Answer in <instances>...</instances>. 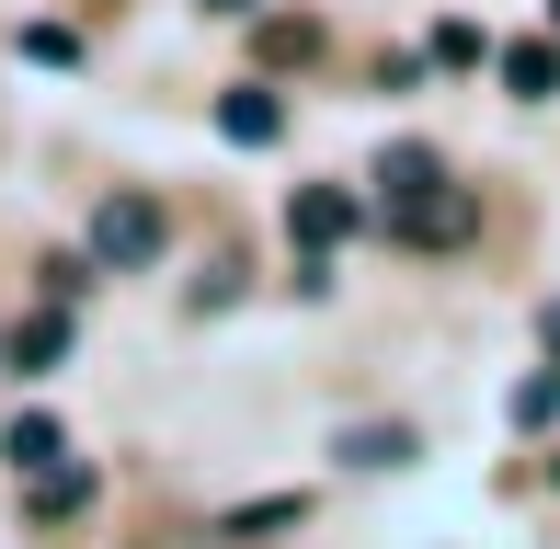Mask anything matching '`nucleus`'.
I'll use <instances>...</instances> for the list:
<instances>
[{
  "instance_id": "6",
  "label": "nucleus",
  "mask_w": 560,
  "mask_h": 549,
  "mask_svg": "<svg viewBox=\"0 0 560 549\" xmlns=\"http://www.w3.org/2000/svg\"><path fill=\"white\" fill-rule=\"evenodd\" d=\"M58 355H69V309H35V320L12 332V378H46Z\"/></svg>"
},
{
  "instance_id": "10",
  "label": "nucleus",
  "mask_w": 560,
  "mask_h": 549,
  "mask_svg": "<svg viewBox=\"0 0 560 549\" xmlns=\"http://www.w3.org/2000/svg\"><path fill=\"white\" fill-rule=\"evenodd\" d=\"M23 58L35 69H81V35H69V23H23Z\"/></svg>"
},
{
  "instance_id": "2",
  "label": "nucleus",
  "mask_w": 560,
  "mask_h": 549,
  "mask_svg": "<svg viewBox=\"0 0 560 549\" xmlns=\"http://www.w3.org/2000/svg\"><path fill=\"white\" fill-rule=\"evenodd\" d=\"M480 230V195L469 184H412V195H389V241H412V253H457V241Z\"/></svg>"
},
{
  "instance_id": "12",
  "label": "nucleus",
  "mask_w": 560,
  "mask_h": 549,
  "mask_svg": "<svg viewBox=\"0 0 560 549\" xmlns=\"http://www.w3.org/2000/svg\"><path fill=\"white\" fill-rule=\"evenodd\" d=\"M310 46H320L310 12H275V23H264V58H310Z\"/></svg>"
},
{
  "instance_id": "15",
  "label": "nucleus",
  "mask_w": 560,
  "mask_h": 549,
  "mask_svg": "<svg viewBox=\"0 0 560 549\" xmlns=\"http://www.w3.org/2000/svg\"><path fill=\"white\" fill-rule=\"evenodd\" d=\"M207 12H264V0H207Z\"/></svg>"
},
{
  "instance_id": "7",
  "label": "nucleus",
  "mask_w": 560,
  "mask_h": 549,
  "mask_svg": "<svg viewBox=\"0 0 560 549\" xmlns=\"http://www.w3.org/2000/svg\"><path fill=\"white\" fill-rule=\"evenodd\" d=\"M503 92L549 104V92H560V46H503Z\"/></svg>"
},
{
  "instance_id": "17",
  "label": "nucleus",
  "mask_w": 560,
  "mask_h": 549,
  "mask_svg": "<svg viewBox=\"0 0 560 549\" xmlns=\"http://www.w3.org/2000/svg\"><path fill=\"white\" fill-rule=\"evenodd\" d=\"M549 469H560V458H549Z\"/></svg>"
},
{
  "instance_id": "16",
  "label": "nucleus",
  "mask_w": 560,
  "mask_h": 549,
  "mask_svg": "<svg viewBox=\"0 0 560 549\" xmlns=\"http://www.w3.org/2000/svg\"><path fill=\"white\" fill-rule=\"evenodd\" d=\"M549 12H560V0H549Z\"/></svg>"
},
{
  "instance_id": "3",
  "label": "nucleus",
  "mask_w": 560,
  "mask_h": 549,
  "mask_svg": "<svg viewBox=\"0 0 560 549\" xmlns=\"http://www.w3.org/2000/svg\"><path fill=\"white\" fill-rule=\"evenodd\" d=\"M287 241L320 264L332 241H354V195H343V184H298V195H287Z\"/></svg>"
},
{
  "instance_id": "9",
  "label": "nucleus",
  "mask_w": 560,
  "mask_h": 549,
  "mask_svg": "<svg viewBox=\"0 0 560 549\" xmlns=\"http://www.w3.org/2000/svg\"><path fill=\"white\" fill-rule=\"evenodd\" d=\"M343 458H354V469H400V458H412V435H400V423H366V435H343Z\"/></svg>"
},
{
  "instance_id": "1",
  "label": "nucleus",
  "mask_w": 560,
  "mask_h": 549,
  "mask_svg": "<svg viewBox=\"0 0 560 549\" xmlns=\"http://www.w3.org/2000/svg\"><path fill=\"white\" fill-rule=\"evenodd\" d=\"M161 253H172V207H161V195H104V207H92V264L138 274Z\"/></svg>"
},
{
  "instance_id": "5",
  "label": "nucleus",
  "mask_w": 560,
  "mask_h": 549,
  "mask_svg": "<svg viewBox=\"0 0 560 549\" xmlns=\"http://www.w3.org/2000/svg\"><path fill=\"white\" fill-rule=\"evenodd\" d=\"M218 138H241V149H275V138H287V104H275L264 81H241V92L218 104Z\"/></svg>"
},
{
  "instance_id": "4",
  "label": "nucleus",
  "mask_w": 560,
  "mask_h": 549,
  "mask_svg": "<svg viewBox=\"0 0 560 549\" xmlns=\"http://www.w3.org/2000/svg\"><path fill=\"white\" fill-rule=\"evenodd\" d=\"M23 515H35V527H58V515H92V469H81V458L35 469V481H23Z\"/></svg>"
},
{
  "instance_id": "13",
  "label": "nucleus",
  "mask_w": 560,
  "mask_h": 549,
  "mask_svg": "<svg viewBox=\"0 0 560 549\" xmlns=\"http://www.w3.org/2000/svg\"><path fill=\"white\" fill-rule=\"evenodd\" d=\"M549 412H560V366H549V378H526V389H515V423H549Z\"/></svg>"
},
{
  "instance_id": "14",
  "label": "nucleus",
  "mask_w": 560,
  "mask_h": 549,
  "mask_svg": "<svg viewBox=\"0 0 560 549\" xmlns=\"http://www.w3.org/2000/svg\"><path fill=\"white\" fill-rule=\"evenodd\" d=\"M538 332H549V355H560V297H549V309H538Z\"/></svg>"
},
{
  "instance_id": "8",
  "label": "nucleus",
  "mask_w": 560,
  "mask_h": 549,
  "mask_svg": "<svg viewBox=\"0 0 560 549\" xmlns=\"http://www.w3.org/2000/svg\"><path fill=\"white\" fill-rule=\"evenodd\" d=\"M0 446H12V469H23V481L69 458V435H58V423H46V412H23V423H12V435H0Z\"/></svg>"
},
{
  "instance_id": "11",
  "label": "nucleus",
  "mask_w": 560,
  "mask_h": 549,
  "mask_svg": "<svg viewBox=\"0 0 560 549\" xmlns=\"http://www.w3.org/2000/svg\"><path fill=\"white\" fill-rule=\"evenodd\" d=\"M435 172H446L435 149H389V161H377V184H389V195H412V184H435Z\"/></svg>"
}]
</instances>
